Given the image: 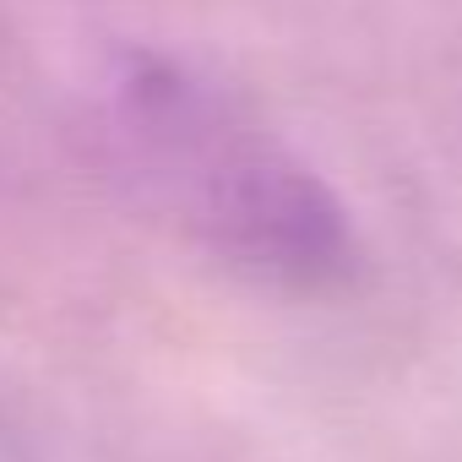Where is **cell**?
I'll return each instance as SVG.
<instances>
[{"label": "cell", "mask_w": 462, "mask_h": 462, "mask_svg": "<svg viewBox=\"0 0 462 462\" xmlns=\"http://www.w3.org/2000/svg\"><path fill=\"white\" fill-rule=\"evenodd\" d=\"M104 131L120 174L240 278L283 294H332L354 278L348 207L196 66L158 50L120 55Z\"/></svg>", "instance_id": "6da1fadb"}, {"label": "cell", "mask_w": 462, "mask_h": 462, "mask_svg": "<svg viewBox=\"0 0 462 462\" xmlns=\"http://www.w3.org/2000/svg\"><path fill=\"white\" fill-rule=\"evenodd\" d=\"M0 462H33V457H28V446L17 440V430H12V419H6V408H0Z\"/></svg>", "instance_id": "7a4b0ae2"}]
</instances>
